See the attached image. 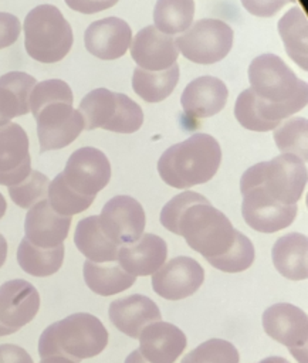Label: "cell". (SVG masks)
Here are the masks:
<instances>
[{
  "instance_id": "obj_19",
  "label": "cell",
  "mask_w": 308,
  "mask_h": 363,
  "mask_svg": "<svg viewBox=\"0 0 308 363\" xmlns=\"http://www.w3.org/2000/svg\"><path fill=\"white\" fill-rule=\"evenodd\" d=\"M70 225L71 217L55 213L45 199L28 208L24 220V238L40 248H55L67 238Z\"/></svg>"
},
{
  "instance_id": "obj_4",
  "label": "cell",
  "mask_w": 308,
  "mask_h": 363,
  "mask_svg": "<svg viewBox=\"0 0 308 363\" xmlns=\"http://www.w3.org/2000/svg\"><path fill=\"white\" fill-rule=\"evenodd\" d=\"M108 345L102 322L87 312L72 313L44 329L38 339L40 357L64 356L79 362L98 356Z\"/></svg>"
},
{
  "instance_id": "obj_1",
  "label": "cell",
  "mask_w": 308,
  "mask_h": 363,
  "mask_svg": "<svg viewBox=\"0 0 308 363\" xmlns=\"http://www.w3.org/2000/svg\"><path fill=\"white\" fill-rule=\"evenodd\" d=\"M250 88L236 99L237 122L254 132L275 129L307 105V82L275 54H261L248 65Z\"/></svg>"
},
{
  "instance_id": "obj_38",
  "label": "cell",
  "mask_w": 308,
  "mask_h": 363,
  "mask_svg": "<svg viewBox=\"0 0 308 363\" xmlns=\"http://www.w3.org/2000/svg\"><path fill=\"white\" fill-rule=\"evenodd\" d=\"M295 0H241L244 9L257 17H273L285 4L294 3Z\"/></svg>"
},
{
  "instance_id": "obj_31",
  "label": "cell",
  "mask_w": 308,
  "mask_h": 363,
  "mask_svg": "<svg viewBox=\"0 0 308 363\" xmlns=\"http://www.w3.org/2000/svg\"><path fill=\"white\" fill-rule=\"evenodd\" d=\"M193 0H158L153 10L155 28L173 35L185 33L193 23Z\"/></svg>"
},
{
  "instance_id": "obj_9",
  "label": "cell",
  "mask_w": 308,
  "mask_h": 363,
  "mask_svg": "<svg viewBox=\"0 0 308 363\" xmlns=\"http://www.w3.org/2000/svg\"><path fill=\"white\" fill-rule=\"evenodd\" d=\"M177 51L192 62L214 64L231 50L233 28L219 18H202L175 38Z\"/></svg>"
},
{
  "instance_id": "obj_8",
  "label": "cell",
  "mask_w": 308,
  "mask_h": 363,
  "mask_svg": "<svg viewBox=\"0 0 308 363\" xmlns=\"http://www.w3.org/2000/svg\"><path fill=\"white\" fill-rule=\"evenodd\" d=\"M78 112L87 130L102 128L116 133H133L143 122V112L135 101L106 88L88 92L82 98Z\"/></svg>"
},
{
  "instance_id": "obj_46",
  "label": "cell",
  "mask_w": 308,
  "mask_h": 363,
  "mask_svg": "<svg viewBox=\"0 0 308 363\" xmlns=\"http://www.w3.org/2000/svg\"><path fill=\"white\" fill-rule=\"evenodd\" d=\"M6 208H7V203H6V199L3 197V194L0 193V218L4 216L6 213Z\"/></svg>"
},
{
  "instance_id": "obj_7",
  "label": "cell",
  "mask_w": 308,
  "mask_h": 363,
  "mask_svg": "<svg viewBox=\"0 0 308 363\" xmlns=\"http://www.w3.org/2000/svg\"><path fill=\"white\" fill-rule=\"evenodd\" d=\"M176 235H182L192 250L209 259L229 251L236 228L227 216L206 201L194 203L183 211Z\"/></svg>"
},
{
  "instance_id": "obj_21",
  "label": "cell",
  "mask_w": 308,
  "mask_h": 363,
  "mask_svg": "<svg viewBox=\"0 0 308 363\" xmlns=\"http://www.w3.org/2000/svg\"><path fill=\"white\" fill-rule=\"evenodd\" d=\"M138 339V350L150 363H175L187 345L182 329L162 320L148 325Z\"/></svg>"
},
{
  "instance_id": "obj_37",
  "label": "cell",
  "mask_w": 308,
  "mask_h": 363,
  "mask_svg": "<svg viewBox=\"0 0 308 363\" xmlns=\"http://www.w3.org/2000/svg\"><path fill=\"white\" fill-rule=\"evenodd\" d=\"M209 201L204 196L196 193V191H183L173 199H170L162 208L160 211V223L162 225L169 230L170 233L176 234L177 233V223L183 211L190 207L194 203H206Z\"/></svg>"
},
{
  "instance_id": "obj_27",
  "label": "cell",
  "mask_w": 308,
  "mask_h": 363,
  "mask_svg": "<svg viewBox=\"0 0 308 363\" xmlns=\"http://www.w3.org/2000/svg\"><path fill=\"white\" fill-rule=\"evenodd\" d=\"M84 281L87 286L102 296L119 294L131 288L136 277L128 274L116 261L112 262H84Z\"/></svg>"
},
{
  "instance_id": "obj_11",
  "label": "cell",
  "mask_w": 308,
  "mask_h": 363,
  "mask_svg": "<svg viewBox=\"0 0 308 363\" xmlns=\"http://www.w3.org/2000/svg\"><path fill=\"white\" fill-rule=\"evenodd\" d=\"M61 173L74 191L82 196H97L111 179V164L104 152L85 146L71 153Z\"/></svg>"
},
{
  "instance_id": "obj_28",
  "label": "cell",
  "mask_w": 308,
  "mask_h": 363,
  "mask_svg": "<svg viewBox=\"0 0 308 363\" xmlns=\"http://www.w3.org/2000/svg\"><path fill=\"white\" fill-rule=\"evenodd\" d=\"M179 81V65L163 71H146L142 68H135L132 77V88L138 96L146 102H160L166 99L175 89Z\"/></svg>"
},
{
  "instance_id": "obj_29",
  "label": "cell",
  "mask_w": 308,
  "mask_h": 363,
  "mask_svg": "<svg viewBox=\"0 0 308 363\" xmlns=\"http://www.w3.org/2000/svg\"><path fill=\"white\" fill-rule=\"evenodd\" d=\"M278 33L290 58L307 69V17L301 7L290 9L280 18Z\"/></svg>"
},
{
  "instance_id": "obj_13",
  "label": "cell",
  "mask_w": 308,
  "mask_h": 363,
  "mask_svg": "<svg viewBox=\"0 0 308 363\" xmlns=\"http://www.w3.org/2000/svg\"><path fill=\"white\" fill-rule=\"evenodd\" d=\"M40 308L38 291L24 279L0 285V336L17 332L34 319Z\"/></svg>"
},
{
  "instance_id": "obj_25",
  "label": "cell",
  "mask_w": 308,
  "mask_h": 363,
  "mask_svg": "<svg viewBox=\"0 0 308 363\" xmlns=\"http://www.w3.org/2000/svg\"><path fill=\"white\" fill-rule=\"evenodd\" d=\"M275 269L287 279L302 281L308 277L307 237L299 233H290L280 237L271 250Z\"/></svg>"
},
{
  "instance_id": "obj_35",
  "label": "cell",
  "mask_w": 308,
  "mask_h": 363,
  "mask_svg": "<svg viewBox=\"0 0 308 363\" xmlns=\"http://www.w3.org/2000/svg\"><path fill=\"white\" fill-rule=\"evenodd\" d=\"M240 354L234 345L223 339H209L189 352L182 363H238Z\"/></svg>"
},
{
  "instance_id": "obj_45",
  "label": "cell",
  "mask_w": 308,
  "mask_h": 363,
  "mask_svg": "<svg viewBox=\"0 0 308 363\" xmlns=\"http://www.w3.org/2000/svg\"><path fill=\"white\" fill-rule=\"evenodd\" d=\"M257 363H290L287 359L284 357H280V356H270V357H265Z\"/></svg>"
},
{
  "instance_id": "obj_2",
  "label": "cell",
  "mask_w": 308,
  "mask_h": 363,
  "mask_svg": "<svg viewBox=\"0 0 308 363\" xmlns=\"http://www.w3.org/2000/svg\"><path fill=\"white\" fill-rule=\"evenodd\" d=\"M72 101V91L62 79H45L31 89L28 106L37 121L40 152L62 149L84 130V119Z\"/></svg>"
},
{
  "instance_id": "obj_43",
  "label": "cell",
  "mask_w": 308,
  "mask_h": 363,
  "mask_svg": "<svg viewBox=\"0 0 308 363\" xmlns=\"http://www.w3.org/2000/svg\"><path fill=\"white\" fill-rule=\"evenodd\" d=\"M40 363H78L75 360H71L64 356H47L40 360Z\"/></svg>"
},
{
  "instance_id": "obj_33",
  "label": "cell",
  "mask_w": 308,
  "mask_h": 363,
  "mask_svg": "<svg viewBox=\"0 0 308 363\" xmlns=\"http://www.w3.org/2000/svg\"><path fill=\"white\" fill-rule=\"evenodd\" d=\"M274 140L281 153H288L307 162V119L290 118L274 132Z\"/></svg>"
},
{
  "instance_id": "obj_26",
  "label": "cell",
  "mask_w": 308,
  "mask_h": 363,
  "mask_svg": "<svg viewBox=\"0 0 308 363\" xmlns=\"http://www.w3.org/2000/svg\"><path fill=\"white\" fill-rule=\"evenodd\" d=\"M74 242L79 252L92 262H112L116 261L119 247L111 241L99 225L98 216H89L78 221Z\"/></svg>"
},
{
  "instance_id": "obj_34",
  "label": "cell",
  "mask_w": 308,
  "mask_h": 363,
  "mask_svg": "<svg viewBox=\"0 0 308 363\" xmlns=\"http://www.w3.org/2000/svg\"><path fill=\"white\" fill-rule=\"evenodd\" d=\"M210 265L223 272H241L251 267L254 261V245L243 233L236 230L234 242L224 254L207 259Z\"/></svg>"
},
{
  "instance_id": "obj_30",
  "label": "cell",
  "mask_w": 308,
  "mask_h": 363,
  "mask_svg": "<svg viewBox=\"0 0 308 363\" xmlns=\"http://www.w3.org/2000/svg\"><path fill=\"white\" fill-rule=\"evenodd\" d=\"M20 268L33 277H50L55 274L64 261V244L55 248H40L23 238L17 248Z\"/></svg>"
},
{
  "instance_id": "obj_5",
  "label": "cell",
  "mask_w": 308,
  "mask_h": 363,
  "mask_svg": "<svg viewBox=\"0 0 308 363\" xmlns=\"http://www.w3.org/2000/svg\"><path fill=\"white\" fill-rule=\"evenodd\" d=\"M307 184V166L299 157L281 153L268 162L248 167L240 180V190L258 189L268 199L292 206L301 199Z\"/></svg>"
},
{
  "instance_id": "obj_41",
  "label": "cell",
  "mask_w": 308,
  "mask_h": 363,
  "mask_svg": "<svg viewBox=\"0 0 308 363\" xmlns=\"http://www.w3.org/2000/svg\"><path fill=\"white\" fill-rule=\"evenodd\" d=\"M0 363H33L31 356L20 346L0 345Z\"/></svg>"
},
{
  "instance_id": "obj_6",
  "label": "cell",
  "mask_w": 308,
  "mask_h": 363,
  "mask_svg": "<svg viewBox=\"0 0 308 363\" xmlns=\"http://www.w3.org/2000/svg\"><path fill=\"white\" fill-rule=\"evenodd\" d=\"M23 28L26 51L38 62H58L72 47L71 26L53 4H40L30 10Z\"/></svg>"
},
{
  "instance_id": "obj_42",
  "label": "cell",
  "mask_w": 308,
  "mask_h": 363,
  "mask_svg": "<svg viewBox=\"0 0 308 363\" xmlns=\"http://www.w3.org/2000/svg\"><path fill=\"white\" fill-rule=\"evenodd\" d=\"M125 363H150V362H148V360L141 354V352L136 349V350H133V352H131V353L128 354V357L125 359Z\"/></svg>"
},
{
  "instance_id": "obj_32",
  "label": "cell",
  "mask_w": 308,
  "mask_h": 363,
  "mask_svg": "<svg viewBox=\"0 0 308 363\" xmlns=\"http://www.w3.org/2000/svg\"><path fill=\"white\" fill-rule=\"evenodd\" d=\"M95 196H82L77 191H74L68 184L65 183L62 173H58L48 184L47 190V201L51 206V208L61 214V216H70L82 213L87 210Z\"/></svg>"
},
{
  "instance_id": "obj_39",
  "label": "cell",
  "mask_w": 308,
  "mask_h": 363,
  "mask_svg": "<svg viewBox=\"0 0 308 363\" xmlns=\"http://www.w3.org/2000/svg\"><path fill=\"white\" fill-rule=\"evenodd\" d=\"M21 23L10 13H0V50L14 44L20 35Z\"/></svg>"
},
{
  "instance_id": "obj_23",
  "label": "cell",
  "mask_w": 308,
  "mask_h": 363,
  "mask_svg": "<svg viewBox=\"0 0 308 363\" xmlns=\"http://www.w3.org/2000/svg\"><path fill=\"white\" fill-rule=\"evenodd\" d=\"M227 96L229 91L221 79L204 75L193 79L185 88L180 104L189 118H210L224 108Z\"/></svg>"
},
{
  "instance_id": "obj_40",
  "label": "cell",
  "mask_w": 308,
  "mask_h": 363,
  "mask_svg": "<svg viewBox=\"0 0 308 363\" xmlns=\"http://www.w3.org/2000/svg\"><path fill=\"white\" fill-rule=\"evenodd\" d=\"M67 6L82 14H94L106 10L118 3V0H64Z\"/></svg>"
},
{
  "instance_id": "obj_22",
  "label": "cell",
  "mask_w": 308,
  "mask_h": 363,
  "mask_svg": "<svg viewBox=\"0 0 308 363\" xmlns=\"http://www.w3.org/2000/svg\"><path fill=\"white\" fill-rule=\"evenodd\" d=\"M160 318L159 306L145 295L133 294L109 305V319L114 326L133 339H138L148 325L160 320Z\"/></svg>"
},
{
  "instance_id": "obj_18",
  "label": "cell",
  "mask_w": 308,
  "mask_h": 363,
  "mask_svg": "<svg viewBox=\"0 0 308 363\" xmlns=\"http://www.w3.org/2000/svg\"><path fill=\"white\" fill-rule=\"evenodd\" d=\"M129 47L133 61L146 71H163L176 64L179 55L175 38L163 34L155 26L138 31Z\"/></svg>"
},
{
  "instance_id": "obj_36",
  "label": "cell",
  "mask_w": 308,
  "mask_h": 363,
  "mask_svg": "<svg viewBox=\"0 0 308 363\" xmlns=\"http://www.w3.org/2000/svg\"><path fill=\"white\" fill-rule=\"evenodd\" d=\"M50 180L38 170H31L30 174L16 186L9 187V194L14 204L21 208H30L41 200L47 199Z\"/></svg>"
},
{
  "instance_id": "obj_10",
  "label": "cell",
  "mask_w": 308,
  "mask_h": 363,
  "mask_svg": "<svg viewBox=\"0 0 308 363\" xmlns=\"http://www.w3.org/2000/svg\"><path fill=\"white\" fill-rule=\"evenodd\" d=\"M263 328L265 333L287 346L291 354L299 362L307 363V313L292 303H275L263 313Z\"/></svg>"
},
{
  "instance_id": "obj_44",
  "label": "cell",
  "mask_w": 308,
  "mask_h": 363,
  "mask_svg": "<svg viewBox=\"0 0 308 363\" xmlns=\"http://www.w3.org/2000/svg\"><path fill=\"white\" fill-rule=\"evenodd\" d=\"M6 257H7V241L0 234V267H3V264L6 261Z\"/></svg>"
},
{
  "instance_id": "obj_24",
  "label": "cell",
  "mask_w": 308,
  "mask_h": 363,
  "mask_svg": "<svg viewBox=\"0 0 308 363\" xmlns=\"http://www.w3.org/2000/svg\"><path fill=\"white\" fill-rule=\"evenodd\" d=\"M35 84L34 77L21 71H11L0 77V126L30 112L28 98Z\"/></svg>"
},
{
  "instance_id": "obj_15",
  "label": "cell",
  "mask_w": 308,
  "mask_h": 363,
  "mask_svg": "<svg viewBox=\"0 0 308 363\" xmlns=\"http://www.w3.org/2000/svg\"><path fill=\"white\" fill-rule=\"evenodd\" d=\"M243 204L241 214L244 221L255 231L275 233L292 224L297 217V204L285 206L268 199L258 189H247L241 191Z\"/></svg>"
},
{
  "instance_id": "obj_3",
  "label": "cell",
  "mask_w": 308,
  "mask_h": 363,
  "mask_svg": "<svg viewBox=\"0 0 308 363\" xmlns=\"http://www.w3.org/2000/svg\"><path fill=\"white\" fill-rule=\"evenodd\" d=\"M220 162L219 142L211 135L194 133L162 153L158 172L170 187L187 189L213 179Z\"/></svg>"
},
{
  "instance_id": "obj_17",
  "label": "cell",
  "mask_w": 308,
  "mask_h": 363,
  "mask_svg": "<svg viewBox=\"0 0 308 363\" xmlns=\"http://www.w3.org/2000/svg\"><path fill=\"white\" fill-rule=\"evenodd\" d=\"M132 41L129 24L119 17H105L88 26L84 34L85 48L99 60L111 61L122 57Z\"/></svg>"
},
{
  "instance_id": "obj_16",
  "label": "cell",
  "mask_w": 308,
  "mask_h": 363,
  "mask_svg": "<svg viewBox=\"0 0 308 363\" xmlns=\"http://www.w3.org/2000/svg\"><path fill=\"white\" fill-rule=\"evenodd\" d=\"M31 172L28 136L14 122L0 126V184L16 186Z\"/></svg>"
},
{
  "instance_id": "obj_20",
  "label": "cell",
  "mask_w": 308,
  "mask_h": 363,
  "mask_svg": "<svg viewBox=\"0 0 308 363\" xmlns=\"http://www.w3.org/2000/svg\"><path fill=\"white\" fill-rule=\"evenodd\" d=\"M167 245L159 235L146 233L135 242L121 245L116 262L133 277H146L156 272L166 261Z\"/></svg>"
},
{
  "instance_id": "obj_14",
  "label": "cell",
  "mask_w": 308,
  "mask_h": 363,
  "mask_svg": "<svg viewBox=\"0 0 308 363\" xmlns=\"http://www.w3.org/2000/svg\"><path fill=\"white\" fill-rule=\"evenodd\" d=\"M204 281L202 265L190 257H176L152 274L153 291L169 301L193 295Z\"/></svg>"
},
{
  "instance_id": "obj_12",
  "label": "cell",
  "mask_w": 308,
  "mask_h": 363,
  "mask_svg": "<svg viewBox=\"0 0 308 363\" xmlns=\"http://www.w3.org/2000/svg\"><path fill=\"white\" fill-rule=\"evenodd\" d=\"M104 234L118 247L135 242L145 230V211L129 196H115L105 203L98 216Z\"/></svg>"
}]
</instances>
